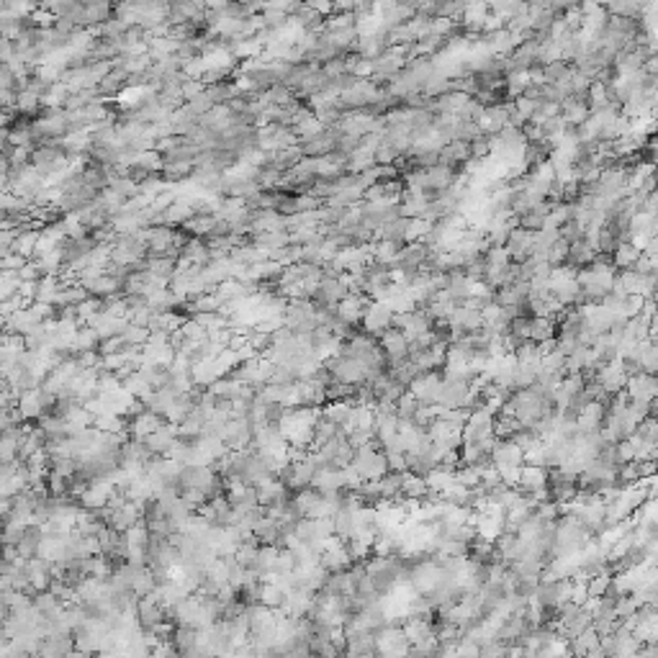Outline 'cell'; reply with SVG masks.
Here are the masks:
<instances>
[{
    "label": "cell",
    "instance_id": "cell-13",
    "mask_svg": "<svg viewBox=\"0 0 658 658\" xmlns=\"http://www.w3.org/2000/svg\"><path fill=\"white\" fill-rule=\"evenodd\" d=\"M278 560H281V548H275V545H260L257 558L250 571H255L260 579L267 581L275 571H278Z\"/></svg>",
    "mask_w": 658,
    "mask_h": 658
},
{
    "label": "cell",
    "instance_id": "cell-1",
    "mask_svg": "<svg viewBox=\"0 0 658 658\" xmlns=\"http://www.w3.org/2000/svg\"><path fill=\"white\" fill-rule=\"evenodd\" d=\"M255 422L250 417H242V419H232V422L224 427V442L229 450L242 452L247 448H252L255 442Z\"/></svg>",
    "mask_w": 658,
    "mask_h": 658
},
{
    "label": "cell",
    "instance_id": "cell-4",
    "mask_svg": "<svg viewBox=\"0 0 658 658\" xmlns=\"http://www.w3.org/2000/svg\"><path fill=\"white\" fill-rule=\"evenodd\" d=\"M409 391L414 393V399L422 404V406H437V404H440V391H442V375L422 373L409 386Z\"/></svg>",
    "mask_w": 658,
    "mask_h": 658
},
{
    "label": "cell",
    "instance_id": "cell-20",
    "mask_svg": "<svg viewBox=\"0 0 658 658\" xmlns=\"http://www.w3.org/2000/svg\"><path fill=\"white\" fill-rule=\"evenodd\" d=\"M419 409H422V404L414 399L412 391H406L402 399L396 402V414H399V419H417Z\"/></svg>",
    "mask_w": 658,
    "mask_h": 658
},
{
    "label": "cell",
    "instance_id": "cell-18",
    "mask_svg": "<svg viewBox=\"0 0 658 658\" xmlns=\"http://www.w3.org/2000/svg\"><path fill=\"white\" fill-rule=\"evenodd\" d=\"M600 640H602V638L597 635V630L589 628L586 633H581V635H579L576 640H571V656H573V658L586 656L589 650L600 648Z\"/></svg>",
    "mask_w": 658,
    "mask_h": 658
},
{
    "label": "cell",
    "instance_id": "cell-10",
    "mask_svg": "<svg viewBox=\"0 0 658 658\" xmlns=\"http://www.w3.org/2000/svg\"><path fill=\"white\" fill-rule=\"evenodd\" d=\"M162 417H157V414H152V412H144L142 414H137L134 419H129V440H142V442H147L152 435L157 432L160 427H162Z\"/></svg>",
    "mask_w": 658,
    "mask_h": 658
},
{
    "label": "cell",
    "instance_id": "cell-8",
    "mask_svg": "<svg viewBox=\"0 0 658 658\" xmlns=\"http://www.w3.org/2000/svg\"><path fill=\"white\" fill-rule=\"evenodd\" d=\"M139 522H144V514H142V507H137L134 501L121 504V507H116V509H111V514H109V527L111 530L121 532V535L129 532L131 527H137Z\"/></svg>",
    "mask_w": 658,
    "mask_h": 658
},
{
    "label": "cell",
    "instance_id": "cell-19",
    "mask_svg": "<svg viewBox=\"0 0 658 658\" xmlns=\"http://www.w3.org/2000/svg\"><path fill=\"white\" fill-rule=\"evenodd\" d=\"M149 334H152V329H147V327H137V325L129 322V327L124 329V334H121V340H124L127 347H144V344L149 342Z\"/></svg>",
    "mask_w": 658,
    "mask_h": 658
},
{
    "label": "cell",
    "instance_id": "cell-21",
    "mask_svg": "<svg viewBox=\"0 0 658 658\" xmlns=\"http://www.w3.org/2000/svg\"><path fill=\"white\" fill-rule=\"evenodd\" d=\"M283 591L278 589L275 584H270V581H263V589H260V604H265V607L270 609H281V604H283Z\"/></svg>",
    "mask_w": 658,
    "mask_h": 658
},
{
    "label": "cell",
    "instance_id": "cell-9",
    "mask_svg": "<svg viewBox=\"0 0 658 658\" xmlns=\"http://www.w3.org/2000/svg\"><path fill=\"white\" fill-rule=\"evenodd\" d=\"M507 252H509L512 263H525L530 260L532 252H535V232H527V229H514L507 239Z\"/></svg>",
    "mask_w": 658,
    "mask_h": 658
},
{
    "label": "cell",
    "instance_id": "cell-14",
    "mask_svg": "<svg viewBox=\"0 0 658 658\" xmlns=\"http://www.w3.org/2000/svg\"><path fill=\"white\" fill-rule=\"evenodd\" d=\"M404 633H406V638H409L412 646H422V643H427L430 638L437 635L435 628L424 617H406L404 619Z\"/></svg>",
    "mask_w": 658,
    "mask_h": 658
},
{
    "label": "cell",
    "instance_id": "cell-16",
    "mask_svg": "<svg viewBox=\"0 0 658 658\" xmlns=\"http://www.w3.org/2000/svg\"><path fill=\"white\" fill-rule=\"evenodd\" d=\"M530 340L535 344H542V342L556 340V322H553V319H542V316H532Z\"/></svg>",
    "mask_w": 658,
    "mask_h": 658
},
{
    "label": "cell",
    "instance_id": "cell-11",
    "mask_svg": "<svg viewBox=\"0 0 658 658\" xmlns=\"http://www.w3.org/2000/svg\"><path fill=\"white\" fill-rule=\"evenodd\" d=\"M548 468H535V465H522L520 489L527 494H538V499H545L548 489Z\"/></svg>",
    "mask_w": 658,
    "mask_h": 658
},
{
    "label": "cell",
    "instance_id": "cell-25",
    "mask_svg": "<svg viewBox=\"0 0 658 658\" xmlns=\"http://www.w3.org/2000/svg\"><path fill=\"white\" fill-rule=\"evenodd\" d=\"M504 658H522V648H512Z\"/></svg>",
    "mask_w": 658,
    "mask_h": 658
},
{
    "label": "cell",
    "instance_id": "cell-5",
    "mask_svg": "<svg viewBox=\"0 0 658 658\" xmlns=\"http://www.w3.org/2000/svg\"><path fill=\"white\" fill-rule=\"evenodd\" d=\"M393 309L391 306L381 304V301H371L368 304V309H365L363 314V327H365V334H381V332H388L393 327Z\"/></svg>",
    "mask_w": 658,
    "mask_h": 658
},
{
    "label": "cell",
    "instance_id": "cell-24",
    "mask_svg": "<svg viewBox=\"0 0 658 658\" xmlns=\"http://www.w3.org/2000/svg\"><path fill=\"white\" fill-rule=\"evenodd\" d=\"M437 658H458V640H445V643H440Z\"/></svg>",
    "mask_w": 658,
    "mask_h": 658
},
{
    "label": "cell",
    "instance_id": "cell-7",
    "mask_svg": "<svg viewBox=\"0 0 658 658\" xmlns=\"http://www.w3.org/2000/svg\"><path fill=\"white\" fill-rule=\"evenodd\" d=\"M23 569L29 576L31 591H50L52 581H54V563L36 556L31 560H23Z\"/></svg>",
    "mask_w": 658,
    "mask_h": 658
},
{
    "label": "cell",
    "instance_id": "cell-23",
    "mask_svg": "<svg viewBox=\"0 0 658 658\" xmlns=\"http://www.w3.org/2000/svg\"><path fill=\"white\" fill-rule=\"evenodd\" d=\"M479 653H481V646L471 635H463L458 640V658H479Z\"/></svg>",
    "mask_w": 658,
    "mask_h": 658
},
{
    "label": "cell",
    "instance_id": "cell-6",
    "mask_svg": "<svg viewBox=\"0 0 658 658\" xmlns=\"http://www.w3.org/2000/svg\"><path fill=\"white\" fill-rule=\"evenodd\" d=\"M492 465L496 471H501V468H522L525 465V450L514 440H496L492 450Z\"/></svg>",
    "mask_w": 658,
    "mask_h": 658
},
{
    "label": "cell",
    "instance_id": "cell-17",
    "mask_svg": "<svg viewBox=\"0 0 658 658\" xmlns=\"http://www.w3.org/2000/svg\"><path fill=\"white\" fill-rule=\"evenodd\" d=\"M170 640L175 643L177 653L186 656V653L198 648V628H175V633H173Z\"/></svg>",
    "mask_w": 658,
    "mask_h": 658
},
{
    "label": "cell",
    "instance_id": "cell-3",
    "mask_svg": "<svg viewBox=\"0 0 658 658\" xmlns=\"http://www.w3.org/2000/svg\"><path fill=\"white\" fill-rule=\"evenodd\" d=\"M412 648L404 628H384L378 630V650L386 658H404Z\"/></svg>",
    "mask_w": 658,
    "mask_h": 658
},
{
    "label": "cell",
    "instance_id": "cell-2",
    "mask_svg": "<svg viewBox=\"0 0 658 658\" xmlns=\"http://www.w3.org/2000/svg\"><path fill=\"white\" fill-rule=\"evenodd\" d=\"M165 612L167 607L162 604L160 594H149L144 600H139L137 604V619H139V628L142 630H157L162 622H165Z\"/></svg>",
    "mask_w": 658,
    "mask_h": 658
},
{
    "label": "cell",
    "instance_id": "cell-22",
    "mask_svg": "<svg viewBox=\"0 0 658 658\" xmlns=\"http://www.w3.org/2000/svg\"><path fill=\"white\" fill-rule=\"evenodd\" d=\"M640 373L658 375V342H650L648 350L640 358Z\"/></svg>",
    "mask_w": 658,
    "mask_h": 658
},
{
    "label": "cell",
    "instance_id": "cell-15",
    "mask_svg": "<svg viewBox=\"0 0 658 658\" xmlns=\"http://www.w3.org/2000/svg\"><path fill=\"white\" fill-rule=\"evenodd\" d=\"M640 257H643V252H640V250L633 245V242H622V245H617V250H615L612 265L622 267V270H633Z\"/></svg>",
    "mask_w": 658,
    "mask_h": 658
},
{
    "label": "cell",
    "instance_id": "cell-12",
    "mask_svg": "<svg viewBox=\"0 0 658 658\" xmlns=\"http://www.w3.org/2000/svg\"><path fill=\"white\" fill-rule=\"evenodd\" d=\"M180 440V432H177V424H162L157 432L152 435L147 440L149 450L155 452L157 458H165V455H170V450L175 448V442Z\"/></svg>",
    "mask_w": 658,
    "mask_h": 658
}]
</instances>
